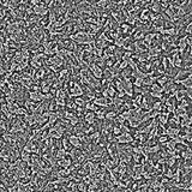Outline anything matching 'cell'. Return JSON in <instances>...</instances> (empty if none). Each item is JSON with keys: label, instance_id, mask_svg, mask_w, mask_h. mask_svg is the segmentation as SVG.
Returning <instances> with one entry per match:
<instances>
[{"label": "cell", "instance_id": "obj_1", "mask_svg": "<svg viewBox=\"0 0 192 192\" xmlns=\"http://www.w3.org/2000/svg\"><path fill=\"white\" fill-rule=\"evenodd\" d=\"M89 70H90V72L93 73V76H94L96 79L101 80V79L103 78V71H102V68H101L98 65H96L95 63H93V64L89 65Z\"/></svg>", "mask_w": 192, "mask_h": 192}, {"label": "cell", "instance_id": "obj_2", "mask_svg": "<svg viewBox=\"0 0 192 192\" xmlns=\"http://www.w3.org/2000/svg\"><path fill=\"white\" fill-rule=\"evenodd\" d=\"M115 142L118 144H128L133 142V137L131 136V133H121L120 136L115 137Z\"/></svg>", "mask_w": 192, "mask_h": 192}, {"label": "cell", "instance_id": "obj_3", "mask_svg": "<svg viewBox=\"0 0 192 192\" xmlns=\"http://www.w3.org/2000/svg\"><path fill=\"white\" fill-rule=\"evenodd\" d=\"M28 96H29L30 100L34 101V102H36V103H41V102H43V101H45V94H42L41 91H38V93L29 91Z\"/></svg>", "mask_w": 192, "mask_h": 192}, {"label": "cell", "instance_id": "obj_4", "mask_svg": "<svg viewBox=\"0 0 192 192\" xmlns=\"http://www.w3.org/2000/svg\"><path fill=\"white\" fill-rule=\"evenodd\" d=\"M67 139H68V142L71 143V145L73 147V148H76V149H83V143L80 142V139L73 133V135H70L68 137H67Z\"/></svg>", "mask_w": 192, "mask_h": 192}, {"label": "cell", "instance_id": "obj_5", "mask_svg": "<svg viewBox=\"0 0 192 192\" xmlns=\"http://www.w3.org/2000/svg\"><path fill=\"white\" fill-rule=\"evenodd\" d=\"M191 75V72L189 71V70H185V68H181L179 70V71L175 73V76L173 77V80L174 82H177V80H181V79H185L186 77H189Z\"/></svg>", "mask_w": 192, "mask_h": 192}, {"label": "cell", "instance_id": "obj_6", "mask_svg": "<svg viewBox=\"0 0 192 192\" xmlns=\"http://www.w3.org/2000/svg\"><path fill=\"white\" fill-rule=\"evenodd\" d=\"M95 119H96L95 112H90V110H88V112L84 113V120H85V123L88 125H93L95 123Z\"/></svg>", "mask_w": 192, "mask_h": 192}, {"label": "cell", "instance_id": "obj_7", "mask_svg": "<svg viewBox=\"0 0 192 192\" xmlns=\"http://www.w3.org/2000/svg\"><path fill=\"white\" fill-rule=\"evenodd\" d=\"M21 160L24 161V162H27V163H30V160H31V153L25 151V150H22L21 151Z\"/></svg>", "mask_w": 192, "mask_h": 192}, {"label": "cell", "instance_id": "obj_8", "mask_svg": "<svg viewBox=\"0 0 192 192\" xmlns=\"http://www.w3.org/2000/svg\"><path fill=\"white\" fill-rule=\"evenodd\" d=\"M144 36H145L144 30H142V29H138L137 31H135V34H133L135 41H142V40H144Z\"/></svg>", "mask_w": 192, "mask_h": 192}, {"label": "cell", "instance_id": "obj_9", "mask_svg": "<svg viewBox=\"0 0 192 192\" xmlns=\"http://www.w3.org/2000/svg\"><path fill=\"white\" fill-rule=\"evenodd\" d=\"M61 147H63L66 151H68V153H70V151L72 150V148H73V147L71 145V143L68 142L67 138H63V140H61Z\"/></svg>", "mask_w": 192, "mask_h": 192}, {"label": "cell", "instance_id": "obj_10", "mask_svg": "<svg viewBox=\"0 0 192 192\" xmlns=\"http://www.w3.org/2000/svg\"><path fill=\"white\" fill-rule=\"evenodd\" d=\"M149 90H150V91H153V93H163V88L161 87L160 84H157L156 82L149 88Z\"/></svg>", "mask_w": 192, "mask_h": 192}, {"label": "cell", "instance_id": "obj_11", "mask_svg": "<svg viewBox=\"0 0 192 192\" xmlns=\"http://www.w3.org/2000/svg\"><path fill=\"white\" fill-rule=\"evenodd\" d=\"M162 106L163 103L161 102V101H156L151 105V110H155V112H161V109H162Z\"/></svg>", "mask_w": 192, "mask_h": 192}, {"label": "cell", "instance_id": "obj_12", "mask_svg": "<svg viewBox=\"0 0 192 192\" xmlns=\"http://www.w3.org/2000/svg\"><path fill=\"white\" fill-rule=\"evenodd\" d=\"M95 115H96V119H98V120H106V110H105V108H101L100 110H97V112L95 113Z\"/></svg>", "mask_w": 192, "mask_h": 192}, {"label": "cell", "instance_id": "obj_13", "mask_svg": "<svg viewBox=\"0 0 192 192\" xmlns=\"http://www.w3.org/2000/svg\"><path fill=\"white\" fill-rule=\"evenodd\" d=\"M117 115H118V112H117V110L108 112V113H106V120H112V121H114L115 118H117Z\"/></svg>", "mask_w": 192, "mask_h": 192}, {"label": "cell", "instance_id": "obj_14", "mask_svg": "<svg viewBox=\"0 0 192 192\" xmlns=\"http://www.w3.org/2000/svg\"><path fill=\"white\" fill-rule=\"evenodd\" d=\"M78 191L79 192H88V185L85 183H78Z\"/></svg>", "mask_w": 192, "mask_h": 192}, {"label": "cell", "instance_id": "obj_15", "mask_svg": "<svg viewBox=\"0 0 192 192\" xmlns=\"http://www.w3.org/2000/svg\"><path fill=\"white\" fill-rule=\"evenodd\" d=\"M7 192H21V189H19L18 184L16 183L15 185H12V186H8V187H7Z\"/></svg>", "mask_w": 192, "mask_h": 192}, {"label": "cell", "instance_id": "obj_16", "mask_svg": "<svg viewBox=\"0 0 192 192\" xmlns=\"http://www.w3.org/2000/svg\"><path fill=\"white\" fill-rule=\"evenodd\" d=\"M174 67H177V68H179V70H181V67H183V58H178L175 61H174Z\"/></svg>", "mask_w": 192, "mask_h": 192}, {"label": "cell", "instance_id": "obj_17", "mask_svg": "<svg viewBox=\"0 0 192 192\" xmlns=\"http://www.w3.org/2000/svg\"><path fill=\"white\" fill-rule=\"evenodd\" d=\"M157 140H158V143H160V144H166V143L168 142V136H167V135H162V136H160V137H158Z\"/></svg>", "mask_w": 192, "mask_h": 192}, {"label": "cell", "instance_id": "obj_18", "mask_svg": "<svg viewBox=\"0 0 192 192\" xmlns=\"http://www.w3.org/2000/svg\"><path fill=\"white\" fill-rule=\"evenodd\" d=\"M179 106H180V107H184V108H187V107L190 106V102H189L186 98H184L183 101H180V102H179Z\"/></svg>", "mask_w": 192, "mask_h": 192}, {"label": "cell", "instance_id": "obj_19", "mask_svg": "<svg viewBox=\"0 0 192 192\" xmlns=\"http://www.w3.org/2000/svg\"><path fill=\"white\" fill-rule=\"evenodd\" d=\"M186 42H187V46H192V35H187L186 37Z\"/></svg>", "mask_w": 192, "mask_h": 192}, {"label": "cell", "instance_id": "obj_20", "mask_svg": "<svg viewBox=\"0 0 192 192\" xmlns=\"http://www.w3.org/2000/svg\"><path fill=\"white\" fill-rule=\"evenodd\" d=\"M187 97L192 100V89H187Z\"/></svg>", "mask_w": 192, "mask_h": 192}]
</instances>
